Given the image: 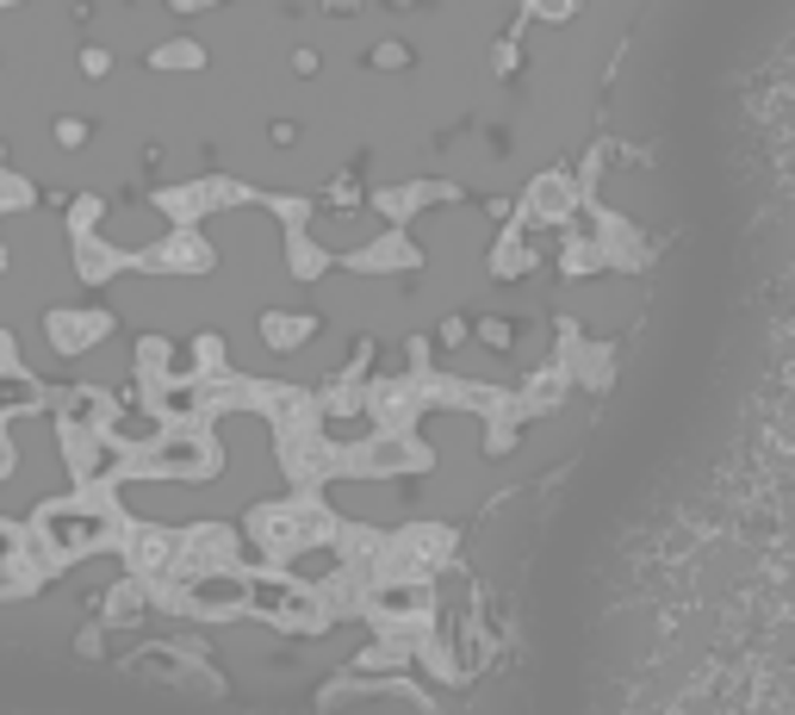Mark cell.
<instances>
[{
    "label": "cell",
    "instance_id": "obj_1",
    "mask_svg": "<svg viewBox=\"0 0 795 715\" xmlns=\"http://www.w3.org/2000/svg\"><path fill=\"white\" fill-rule=\"evenodd\" d=\"M13 467V442H7V429H0V473Z\"/></svg>",
    "mask_w": 795,
    "mask_h": 715
}]
</instances>
